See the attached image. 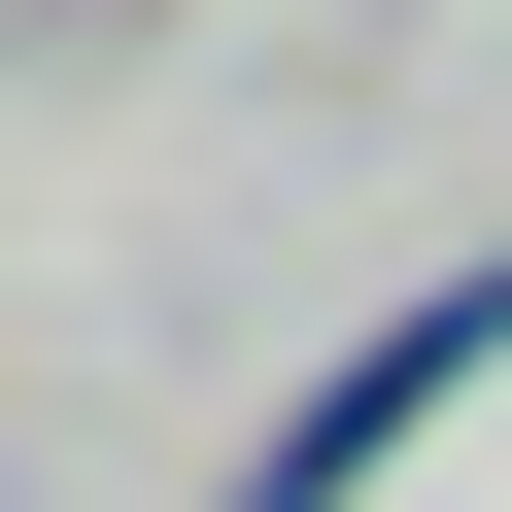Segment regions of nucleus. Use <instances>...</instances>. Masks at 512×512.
<instances>
[{
	"label": "nucleus",
	"instance_id": "obj_1",
	"mask_svg": "<svg viewBox=\"0 0 512 512\" xmlns=\"http://www.w3.org/2000/svg\"><path fill=\"white\" fill-rule=\"evenodd\" d=\"M444 376H478V308H410V342H342V376L274 410V478H239V512H342V478H376V444H410Z\"/></svg>",
	"mask_w": 512,
	"mask_h": 512
}]
</instances>
